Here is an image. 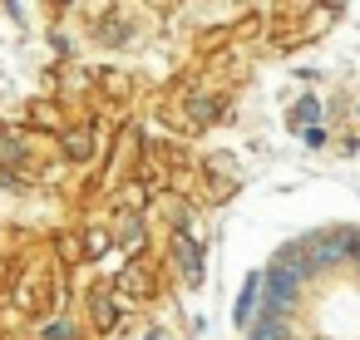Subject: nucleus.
<instances>
[{
	"label": "nucleus",
	"instance_id": "obj_1",
	"mask_svg": "<svg viewBox=\"0 0 360 340\" xmlns=\"http://www.w3.org/2000/svg\"><path fill=\"white\" fill-rule=\"evenodd\" d=\"M355 232L360 227H321V232H306V237H296V251H301V261L311 266V276H330V271H340V266H350V256H355Z\"/></svg>",
	"mask_w": 360,
	"mask_h": 340
},
{
	"label": "nucleus",
	"instance_id": "obj_2",
	"mask_svg": "<svg viewBox=\"0 0 360 340\" xmlns=\"http://www.w3.org/2000/svg\"><path fill=\"white\" fill-rule=\"evenodd\" d=\"M301 291H306V281H301L291 266H281V261H266V266H262V310H266V315L291 320V315L301 310Z\"/></svg>",
	"mask_w": 360,
	"mask_h": 340
},
{
	"label": "nucleus",
	"instance_id": "obj_3",
	"mask_svg": "<svg viewBox=\"0 0 360 340\" xmlns=\"http://www.w3.org/2000/svg\"><path fill=\"white\" fill-rule=\"evenodd\" d=\"M168 261H173V271L188 286H202L207 281V247L198 242V232H173L168 237Z\"/></svg>",
	"mask_w": 360,
	"mask_h": 340
},
{
	"label": "nucleus",
	"instance_id": "obj_4",
	"mask_svg": "<svg viewBox=\"0 0 360 340\" xmlns=\"http://www.w3.org/2000/svg\"><path fill=\"white\" fill-rule=\"evenodd\" d=\"M84 310H89V325H94L99 335H114L119 325H129V306L119 301V291H114L109 281L89 291V301H84Z\"/></svg>",
	"mask_w": 360,
	"mask_h": 340
},
{
	"label": "nucleus",
	"instance_id": "obj_5",
	"mask_svg": "<svg viewBox=\"0 0 360 340\" xmlns=\"http://www.w3.org/2000/svg\"><path fill=\"white\" fill-rule=\"evenodd\" d=\"M262 315V266H252L247 276H242V286H237V301H232V325L247 335V325Z\"/></svg>",
	"mask_w": 360,
	"mask_h": 340
},
{
	"label": "nucleus",
	"instance_id": "obj_6",
	"mask_svg": "<svg viewBox=\"0 0 360 340\" xmlns=\"http://www.w3.org/2000/svg\"><path fill=\"white\" fill-rule=\"evenodd\" d=\"M60 153H65L70 163H94V153H99V129H94V124H70V129H60Z\"/></svg>",
	"mask_w": 360,
	"mask_h": 340
},
{
	"label": "nucleus",
	"instance_id": "obj_7",
	"mask_svg": "<svg viewBox=\"0 0 360 340\" xmlns=\"http://www.w3.org/2000/svg\"><path fill=\"white\" fill-rule=\"evenodd\" d=\"M326 119H330V104H326L321 94H301V99L286 109V124H291L296 133H301V129H321Z\"/></svg>",
	"mask_w": 360,
	"mask_h": 340
},
{
	"label": "nucleus",
	"instance_id": "obj_8",
	"mask_svg": "<svg viewBox=\"0 0 360 340\" xmlns=\"http://www.w3.org/2000/svg\"><path fill=\"white\" fill-rule=\"evenodd\" d=\"M143 242H148V222H143V212H124V217L114 222V251H119V256H134Z\"/></svg>",
	"mask_w": 360,
	"mask_h": 340
},
{
	"label": "nucleus",
	"instance_id": "obj_9",
	"mask_svg": "<svg viewBox=\"0 0 360 340\" xmlns=\"http://www.w3.org/2000/svg\"><path fill=\"white\" fill-rule=\"evenodd\" d=\"M109 286L119 291V301H143V296L153 291V281H148L143 261H119V276H114Z\"/></svg>",
	"mask_w": 360,
	"mask_h": 340
},
{
	"label": "nucleus",
	"instance_id": "obj_10",
	"mask_svg": "<svg viewBox=\"0 0 360 340\" xmlns=\"http://www.w3.org/2000/svg\"><path fill=\"white\" fill-rule=\"evenodd\" d=\"M242 340H296V325H291V320H281V315H266V310H262V315L247 325V335H242Z\"/></svg>",
	"mask_w": 360,
	"mask_h": 340
},
{
	"label": "nucleus",
	"instance_id": "obj_11",
	"mask_svg": "<svg viewBox=\"0 0 360 340\" xmlns=\"http://www.w3.org/2000/svg\"><path fill=\"white\" fill-rule=\"evenodd\" d=\"M35 340H84V330H79V320L55 315V320H45V325L35 330Z\"/></svg>",
	"mask_w": 360,
	"mask_h": 340
},
{
	"label": "nucleus",
	"instance_id": "obj_12",
	"mask_svg": "<svg viewBox=\"0 0 360 340\" xmlns=\"http://www.w3.org/2000/svg\"><path fill=\"white\" fill-rule=\"evenodd\" d=\"M30 163V143L20 133H6L0 138V168H25Z\"/></svg>",
	"mask_w": 360,
	"mask_h": 340
},
{
	"label": "nucleus",
	"instance_id": "obj_13",
	"mask_svg": "<svg viewBox=\"0 0 360 340\" xmlns=\"http://www.w3.org/2000/svg\"><path fill=\"white\" fill-rule=\"evenodd\" d=\"M114 247V227H84V261H99Z\"/></svg>",
	"mask_w": 360,
	"mask_h": 340
},
{
	"label": "nucleus",
	"instance_id": "obj_14",
	"mask_svg": "<svg viewBox=\"0 0 360 340\" xmlns=\"http://www.w3.org/2000/svg\"><path fill=\"white\" fill-rule=\"evenodd\" d=\"M188 119H193V124H212V119H222V99H193Z\"/></svg>",
	"mask_w": 360,
	"mask_h": 340
},
{
	"label": "nucleus",
	"instance_id": "obj_15",
	"mask_svg": "<svg viewBox=\"0 0 360 340\" xmlns=\"http://www.w3.org/2000/svg\"><path fill=\"white\" fill-rule=\"evenodd\" d=\"M296 138H301V148H306V153H321V148L330 143V124H321V129H301Z\"/></svg>",
	"mask_w": 360,
	"mask_h": 340
},
{
	"label": "nucleus",
	"instance_id": "obj_16",
	"mask_svg": "<svg viewBox=\"0 0 360 340\" xmlns=\"http://www.w3.org/2000/svg\"><path fill=\"white\" fill-rule=\"evenodd\" d=\"M0 188H6V192H25V188H30V178H25L20 168H0Z\"/></svg>",
	"mask_w": 360,
	"mask_h": 340
},
{
	"label": "nucleus",
	"instance_id": "obj_17",
	"mask_svg": "<svg viewBox=\"0 0 360 340\" xmlns=\"http://www.w3.org/2000/svg\"><path fill=\"white\" fill-rule=\"evenodd\" d=\"M335 143H340V153H345V158H355V153H360V138H355V133H345V138H335Z\"/></svg>",
	"mask_w": 360,
	"mask_h": 340
},
{
	"label": "nucleus",
	"instance_id": "obj_18",
	"mask_svg": "<svg viewBox=\"0 0 360 340\" xmlns=\"http://www.w3.org/2000/svg\"><path fill=\"white\" fill-rule=\"evenodd\" d=\"M139 340H168V330H158V325H148V330H143Z\"/></svg>",
	"mask_w": 360,
	"mask_h": 340
},
{
	"label": "nucleus",
	"instance_id": "obj_19",
	"mask_svg": "<svg viewBox=\"0 0 360 340\" xmlns=\"http://www.w3.org/2000/svg\"><path fill=\"white\" fill-rule=\"evenodd\" d=\"M350 266L360 271V232H355V256H350Z\"/></svg>",
	"mask_w": 360,
	"mask_h": 340
},
{
	"label": "nucleus",
	"instance_id": "obj_20",
	"mask_svg": "<svg viewBox=\"0 0 360 340\" xmlns=\"http://www.w3.org/2000/svg\"><path fill=\"white\" fill-rule=\"evenodd\" d=\"M355 197H360V183H355Z\"/></svg>",
	"mask_w": 360,
	"mask_h": 340
},
{
	"label": "nucleus",
	"instance_id": "obj_21",
	"mask_svg": "<svg viewBox=\"0 0 360 340\" xmlns=\"http://www.w3.org/2000/svg\"><path fill=\"white\" fill-rule=\"evenodd\" d=\"M355 119H360V104H355Z\"/></svg>",
	"mask_w": 360,
	"mask_h": 340
}]
</instances>
